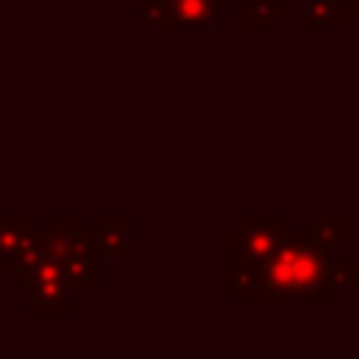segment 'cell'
Instances as JSON below:
<instances>
[{"mask_svg":"<svg viewBox=\"0 0 359 359\" xmlns=\"http://www.w3.org/2000/svg\"><path fill=\"white\" fill-rule=\"evenodd\" d=\"M230 299L233 303H262V265L230 255Z\"/></svg>","mask_w":359,"mask_h":359,"instance_id":"52a82bcc","label":"cell"},{"mask_svg":"<svg viewBox=\"0 0 359 359\" xmlns=\"http://www.w3.org/2000/svg\"><path fill=\"white\" fill-rule=\"evenodd\" d=\"M356 316H359V303H356Z\"/></svg>","mask_w":359,"mask_h":359,"instance_id":"9a60e30c","label":"cell"},{"mask_svg":"<svg viewBox=\"0 0 359 359\" xmlns=\"http://www.w3.org/2000/svg\"><path fill=\"white\" fill-rule=\"evenodd\" d=\"M32 233L29 215H4L0 217V271L10 278L13 265L19 259V249L25 246Z\"/></svg>","mask_w":359,"mask_h":359,"instance_id":"8992f818","label":"cell"},{"mask_svg":"<svg viewBox=\"0 0 359 359\" xmlns=\"http://www.w3.org/2000/svg\"><path fill=\"white\" fill-rule=\"evenodd\" d=\"M331 284L353 290L359 287V259H334L331 262Z\"/></svg>","mask_w":359,"mask_h":359,"instance_id":"4fadbf2b","label":"cell"},{"mask_svg":"<svg viewBox=\"0 0 359 359\" xmlns=\"http://www.w3.org/2000/svg\"><path fill=\"white\" fill-rule=\"evenodd\" d=\"M48 252L60 262L73 290H92L101 284V243L88 230L86 215H48L41 221Z\"/></svg>","mask_w":359,"mask_h":359,"instance_id":"7a4b0ae2","label":"cell"},{"mask_svg":"<svg viewBox=\"0 0 359 359\" xmlns=\"http://www.w3.org/2000/svg\"><path fill=\"white\" fill-rule=\"evenodd\" d=\"M287 16V0H249L243 6V25L249 32H265Z\"/></svg>","mask_w":359,"mask_h":359,"instance_id":"30bf717a","label":"cell"},{"mask_svg":"<svg viewBox=\"0 0 359 359\" xmlns=\"http://www.w3.org/2000/svg\"><path fill=\"white\" fill-rule=\"evenodd\" d=\"M168 4H174V0H168Z\"/></svg>","mask_w":359,"mask_h":359,"instance_id":"2e32d148","label":"cell"},{"mask_svg":"<svg viewBox=\"0 0 359 359\" xmlns=\"http://www.w3.org/2000/svg\"><path fill=\"white\" fill-rule=\"evenodd\" d=\"M69 290H73V284L67 280V271L48 252L38 262V268L29 278V287H25V293H29V316L32 318H50V316L67 318L73 312Z\"/></svg>","mask_w":359,"mask_h":359,"instance_id":"3957f363","label":"cell"},{"mask_svg":"<svg viewBox=\"0 0 359 359\" xmlns=\"http://www.w3.org/2000/svg\"><path fill=\"white\" fill-rule=\"evenodd\" d=\"M95 233H98L101 252L107 259H117V262L130 259V217L126 215H104L98 221Z\"/></svg>","mask_w":359,"mask_h":359,"instance_id":"9c48e42d","label":"cell"},{"mask_svg":"<svg viewBox=\"0 0 359 359\" xmlns=\"http://www.w3.org/2000/svg\"><path fill=\"white\" fill-rule=\"evenodd\" d=\"M142 22L151 29H177V16L168 0H145L142 4Z\"/></svg>","mask_w":359,"mask_h":359,"instance_id":"8fae6325","label":"cell"},{"mask_svg":"<svg viewBox=\"0 0 359 359\" xmlns=\"http://www.w3.org/2000/svg\"><path fill=\"white\" fill-rule=\"evenodd\" d=\"M347 4V10H350V16H353V22L359 25V0H344Z\"/></svg>","mask_w":359,"mask_h":359,"instance_id":"5bb4252c","label":"cell"},{"mask_svg":"<svg viewBox=\"0 0 359 359\" xmlns=\"http://www.w3.org/2000/svg\"><path fill=\"white\" fill-rule=\"evenodd\" d=\"M170 10L183 29H215L217 19L230 13V0H174Z\"/></svg>","mask_w":359,"mask_h":359,"instance_id":"5b68a950","label":"cell"},{"mask_svg":"<svg viewBox=\"0 0 359 359\" xmlns=\"http://www.w3.org/2000/svg\"><path fill=\"white\" fill-rule=\"evenodd\" d=\"M318 233V240H325L328 246H341L344 240H347V217L344 215H328V217H318L316 227H312Z\"/></svg>","mask_w":359,"mask_h":359,"instance_id":"7c38bea8","label":"cell"},{"mask_svg":"<svg viewBox=\"0 0 359 359\" xmlns=\"http://www.w3.org/2000/svg\"><path fill=\"white\" fill-rule=\"evenodd\" d=\"M350 19V10L344 0H303L299 29H344Z\"/></svg>","mask_w":359,"mask_h":359,"instance_id":"ba28073f","label":"cell"},{"mask_svg":"<svg viewBox=\"0 0 359 359\" xmlns=\"http://www.w3.org/2000/svg\"><path fill=\"white\" fill-rule=\"evenodd\" d=\"M287 233H290L287 215H249L243 217V227H236L230 233V255L265 265L278 252Z\"/></svg>","mask_w":359,"mask_h":359,"instance_id":"277c9868","label":"cell"},{"mask_svg":"<svg viewBox=\"0 0 359 359\" xmlns=\"http://www.w3.org/2000/svg\"><path fill=\"white\" fill-rule=\"evenodd\" d=\"M331 249L316 230H290L278 252L262 265V303H328L331 299Z\"/></svg>","mask_w":359,"mask_h":359,"instance_id":"6da1fadb","label":"cell"}]
</instances>
